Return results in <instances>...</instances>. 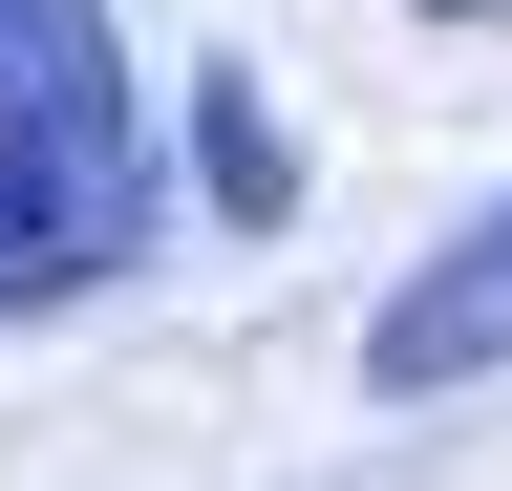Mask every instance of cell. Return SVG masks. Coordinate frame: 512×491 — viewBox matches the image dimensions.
Returning <instances> with one entry per match:
<instances>
[{
	"mask_svg": "<svg viewBox=\"0 0 512 491\" xmlns=\"http://www.w3.org/2000/svg\"><path fill=\"white\" fill-rule=\"evenodd\" d=\"M150 257V86L107 0H0V321Z\"/></svg>",
	"mask_w": 512,
	"mask_h": 491,
	"instance_id": "6da1fadb",
	"label": "cell"
},
{
	"mask_svg": "<svg viewBox=\"0 0 512 491\" xmlns=\"http://www.w3.org/2000/svg\"><path fill=\"white\" fill-rule=\"evenodd\" d=\"M192 150H214V193H235V214H278V193H299V150H278V107H256V65L192 86Z\"/></svg>",
	"mask_w": 512,
	"mask_h": 491,
	"instance_id": "3957f363",
	"label": "cell"
},
{
	"mask_svg": "<svg viewBox=\"0 0 512 491\" xmlns=\"http://www.w3.org/2000/svg\"><path fill=\"white\" fill-rule=\"evenodd\" d=\"M427 22H491V0H427Z\"/></svg>",
	"mask_w": 512,
	"mask_h": 491,
	"instance_id": "277c9868",
	"label": "cell"
},
{
	"mask_svg": "<svg viewBox=\"0 0 512 491\" xmlns=\"http://www.w3.org/2000/svg\"><path fill=\"white\" fill-rule=\"evenodd\" d=\"M363 363H384V385H491V363H512V193L470 214V235H448V257L406 278V299H384V321H363Z\"/></svg>",
	"mask_w": 512,
	"mask_h": 491,
	"instance_id": "7a4b0ae2",
	"label": "cell"
}]
</instances>
